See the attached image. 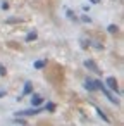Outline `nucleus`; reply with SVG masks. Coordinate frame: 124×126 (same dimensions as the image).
<instances>
[{"label": "nucleus", "instance_id": "20e7f679", "mask_svg": "<svg viewBox=\"0 0 124 126\" xmlns=\"http://www.w3.org/2000/svg\"><path fill=\"white\" fill-rule=\"evenodd\" d=\"M41 110V107H33V109H28V110H19V112H16L17 116H35V114H38Z\"/></svg>", "mask_w": 124, "mask_h": 126}, {"label": "nucleus", "instance_id": "9d476101", "mask_svg": "<svg viewBox=\"0 0 124 126\" xmlns=\"http://www.w3.org/2000/svg\"><path fill=\"white\" fill-rule=\"evenodd\" d=\"M107 31H109V33H117L119 28H117L115 24H110V26H107Z\"/></svg>", "mask_w": 124, "mask_h": 126}, {"label": "nucleus", "instance_id": "2eb2a0df", "mask_svg": "<svg viewBox=\"0 0 124 126\" xmlns=\"http://www.w3.org/2000/svg\"><path fill=\"white\" fill-rule=\"evenodd\" d=\"M45 109H48V110H54V109H55V105H54V104H47V107H45Z\"/></svg>", "mask_w": 124, "mask_h": 126}, {"label": "nucleus", "instance_id": "4468645a", "mask_svg": "<svg viewBox=\"0 0 124 126\" xmlns=\"http://www.w3.org/2000/svg\"><path fill=\"white\" fill-rule=\"evenodd\" d=\"M7 74V71H5V67L2 66V64H0V76H5Z\"/></svg>", "mask_w": 124, "mask_h": 126}, {"label": "nucleus", "instance_id": "f257e3e1", "mask_svg": "<svg viewBox=\"0 0 124 126\" xmlns=\"http://www.w3.org/2000/svg\"><path fill=\"white\" fill-rule=\"evenodd\" d=\"M93 81H95V86H96L98 90H102V92L105 93V97H107V98H109L112 104H119V100H117V98H115V97H114V95L109 92V88L105 86V83H102V81H98V79H93Z\"/></svg>", "mask_w": 124, "mask_h": 126}, {"label": "nucleus", "instance_id": "39448f33", "mask_svg": "<svg viewBox=\"0 0 124 126\" xmlns=\"http://www.w3.org/2000/svg\"><path fill=\"white\" fill-rule=\"evenodd\" d=\"M41 102H43V97H41V95H38V93H31V105H33V107H40Z\"/></svg>", "mask_w": 124, "mask_h": 126}, {"label": "nucleus", "instance_id": "ddd939ff", "mask_svg": "<svg viewBox=\"0 0 124 126\" xmlns=\"http://www.w3.org/2000/svg\"><path fill=\"white\" fill-rule=\"evenodd\" d=\"M90 43H91L90 40H84V38L81 40V47H83V48H86V47H90Z\"/></svg>", "mask_w": 124, "mask_h": 126}, {"label": "nucleus", "instance_id": "6e6552de", "mask_svg": "<svg viewBox=\"0 0 124 126\" xmlns=\"http://www.w3.org/2000/svg\"><path fill=\"white\" fill-rule=\"evenodd\" d=\"M31 93H33V85L28 81V83L24 85V95H31Z\"/></svg>", "mask_w": 124, "mask_h": 126}, {"label": "nucleus", "instance_id": "9b49d317", "mask_svg": "<svg viewBox=\"0 0 124 126\" xmlns=\"http://www.w3.org/2000/svg\"><path fill=\"white\" fill-rule=\"evenodd\" d=\"M45 64H47V61H36L35 62V67L36 69H41V67H45Z\"/></svg>", "mask_w": 124, "mask_h": 126}, {"label": "nucleus", "instance_id": "1a4fd4ad", "mask_svg": "<svg viewBox=\"0 0 124 126\" xmlns=\"http://www.w3.org/2000/svg\"><path fill=\"white\" fill-rule=\"evenodd\" d=\"M95 110H96V112H98V116H100V117H102V119H103V121H105V123H109V121H110V119H109V117H107V116H105V114H103V110H102V109H100V107H96V105H95Z\"/></svg>", "mask_w": 124, "mask_h": 126}, {"label": "nucleus", "instance_id": "f8f14e48", "mask_svg": "<svg viewBox=\"0 0 124 126\" xmlns=\"http://www.w3.org/2000/svg\"><path fill=\"white\" fill-rule=\"evenodd\" d=\"M36 36H38V35H36V33L33 31V33H29V35L26 36V42H31V40H36Z\"/></svg>", "mask_w": 124, "mask_h": 126}, {"label": "nucleus", "instance_id": "7ed1b4c3", "mask_svg": "<svg viewBox=\"0 0 124 126\" xmlns=\"http://www.w3.org/2000/svg\"><path fill=\"white\" fill-rule=\"evenodd\" d=\"M105 86H109V88L114 90V92H119V88H117V79H115L114 76H109V78L105 79Z\"/></svg>", "mask_w": 124, "mask_h": 126}, {"label": "nucleus", "instance_id": "0eeeda50", "mask_svg": "<svg viewBox=\"0 0 124 126\" xmlns=\"http://www.w3.org/2000/svg\"><path fill=\"white\" fill-rule=\"evenodd\" d=\"M66 14H67V17H69L71 21H74V23H78V21H79V19L76 17V14H74V12H72L71 9H67V7H66Z\"/></svg>", "mask_w": 124, "mask_h": 126}, {"label": "nucleus", "instance_id": "dca6fc26", "mask_svg": "<svg viewBox=\"0 0 124 126\" xmlns=\"http://www.w3.org/2000/svg\"><path fill=\"white\" fill-rule=\"evenodd\" d=\"M83 21H84V23H91V17H88V16H83Z\"/></svg>", "mask_w": 124, "mask_h": 126}, {"label": "nucleus", "instance_id": "f3484780", "mask_svg": "<svg viewBox=\"0 0 124 126\" xmlns=\"http://www.w3.org/2000/svg\"><path fill=\"white\" fill-rule=\"evenodd\" d=\"M2 97H5V92H0V98H2Z\"/></svg>", "mask_w": 124, "mask_h": 126}, {"label": "nucleus", "instance_id": "423d86ee", "mask_svg": "<svg viewBox=\"0 0 124 126\" xmlns=\"http://www.w3.org/2000/svg\"><path fill=\"white\" fill-rule=\"evenodd\" d=\"M84 88H86L88 92H95V90H96V86H95V81H93L91 78H88V79L84 81Z\"/></svg>", "mask_w": 124, "mask_h": 126}, {"label": "nucleus", "instance_id": "f03ea898", "mask_svg": "<svg viewBox=\"0 0 124 126\" xmlns=\"http://www.w3.org/2000/svg\"><path fill=\"white\" fill-rule=\"evenodd\" d=\"M84 67H88V69H90L91 73H95V74H102L100 69H98V66H96L91 59H86V61H84Z\"/></svg>", "mask_w": 124, "mask_h": 126}]
</instances>
